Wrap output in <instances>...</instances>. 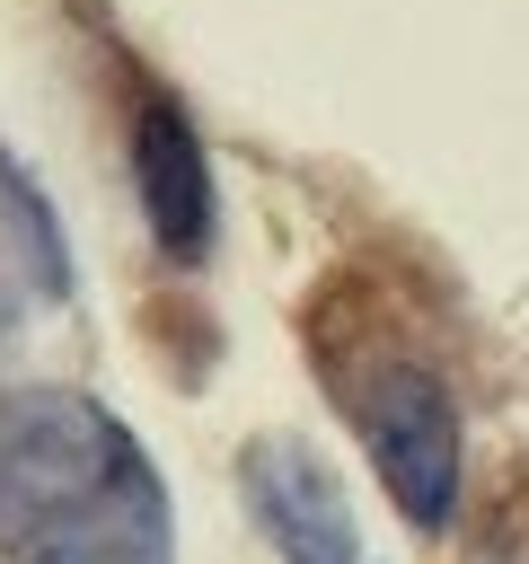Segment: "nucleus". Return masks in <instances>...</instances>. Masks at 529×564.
Returning <instances> with one entry per match:
<instances>
[{
	"instance_id": "7ed1b4c3",
	"label": "nucleus",
	"mask_w": 529,
	"mask_h": 564,
	"mask_svg": "<svg viewBox=\"0 0 529 564\" xmlns=\"http://www.w3.org/2000/svg\"><path fill=\"white\" fill-rule=\"evenodd\" d=\"M238 485H247L256 529L282 546V564H370L361 520H353V494H344V476L309 441H282V432L247 441Z\"/></svg>"
},
{
	"instance_id": "39448f33",
	"label": "nucleus",
	"mask_w": 529,
	"mask_h": 564,
	"mask_svg": "<svg viewBox=\"0 0 529 564\" xmlns=\"http://www.w3.org/2000/svg\"><path fill=\"white\" fill-rule=\"evenodd\" d=\"M53 564H168V546H97V555H53Z\"/></svg>"
},
{
	"instance_id": "20e7f679",
	"label": "nucleus",
	"mask_w": 529,
	"mask_h": 564,
	"mask_svg": "<svg viewBox=\"0 0 529 564\" xmlns=\"http://www.w3.org/2000/svg\"><path fill=\"white\" fill-rule=\"evenodd\" d=\"M132 194L168 264L212 256V159H203L194 115L168 88H132Z\"/></svg>"
},
{
	"instance_id": "f03ea898",
	"label": "nucleus",
	"mask_w": 529,
	"mask_h": 564,
	"mask_svg": "<svg viewBox=\"0 0 529 564\" xmlns=\"http://www.w3.org/2000/svg\"><path fill=\"white\" fill-rule=\"evenodd\" d=\"M344 414L388 485V502L414 529H450L458 511V405L423 361H370L361 379H344Z\"/></svg>"
},
{
	"instance_id": "f257e3e1",
	"label": "nucleus",
	"mask_w": 529,
	"mask_h": 564,
	"mask_svg": "<svg viewBox=\"0 0 529 564\" xmlns=\"http://www.w3.org/2000/svg\"><path fill=\"white\" fill-rule=\"evenodd\" d=\"M97 546H168V494L97 397L18 388L0 405V555L53 564Z\"/></svg>"
}]
</instances>
